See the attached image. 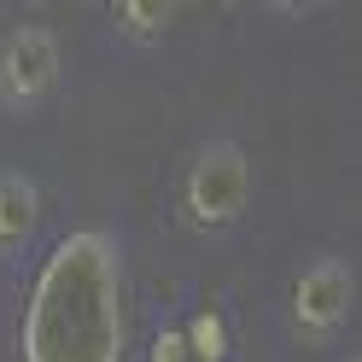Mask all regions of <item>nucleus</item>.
<instances>
[{
	"label": "nucleus",
	"instance_id": "f03ea898",
	"mask_svg": "<svg viewBox=\"0 0 362 362\" xmlns=\"http://www.w3.org/2000/svg\"><path fill=\"white\" fill-rule=\"evenodd\" d=\"M292 339L310 351H333L356 322V263L345 252H315L286 292Z\"/></svg>",
	"mask_w": 362,
	"mask_h": 362
},
{
	"label": "nucleus",
	"instance_id": "0eeeda50",
	"mask_svg": "<svg viewBox=\"0 0 362 362\" xmlns=\"http://www.w3.org/2000/svg\"><path fill=\"white\" fill-rule=\"evenodd\" d=\"M146 362H193V351H187V339H181V327H164V333H158Z\"/></svg>",
	"mask_w": 362,
	"mask_h": 362
},
{
	"label": "nucleus",
	"instance_id": "7ed1b4c3",
	"mask_svg": "<svg viewBox=\"0 0 362 362\" xmlns=\"http://www.w3.org/2000/svg\"><path fill=\"white\" fill-rule=\"evenodd\" d=\"M64 76V47L59 30L30 18L0 41V117H35L53 100V88Z\"/></svg>",
	"mask_w": 362,
	"mask_h": 362
},
{
	"label": "nucleus",
	"instance_id": "f257e3e1",
	"mask_svg": "<svg viewBox=\"0 0 362 362\" xmlns=\"http://www.w3.org/2000/svg\"><path fill=\"white\" fill-rule=\"evenodd\" d=\"M257 199V170L234 134H211L175 175V222L193 240H228Z\"/></svg>",
	"mask_w": 362,
	"mask_h": 362
},
{
	"label": "nucleus",
	"instance_id": "423d86ee",
	"mask_svg": "<svg viewBox=\"0 0 362 362\" xmlns=\"http://www.w3.org/2000/svg\"><path fill=\"white\" fill-rule=\"evenodd\" d=\"M181 339H187L193 362H228V322L216 310H193V322L181 327Z\"/></svg>",
	"mask_w": 362,
	"mask_h": 362
},
{
	"label": "nucleus",
	"instance_id": "20e7f679",
	"mask_svg": "<svg viewBox=\"0 0 362 362\" xmlns=\"http://www.w3.org/2000/svg\"><path fill=\"white\" fill-rule=\"evenodd\" d=\"M41 181L24 170H0V263H18L41 234Z\"/></svg>",
	"mask_w": 362,
	"mask_h": 362
},
{
	"label": "nucleus",
	"instance_id": "39448f33",
	"mask_svg": "<svg viewBox=\"0 0 362 362\" xmlns=\"http://www.w3.org/2000/svg\"><path fill=\"white\" fill-rule=\"evenodd\" d=\"M170 30H175L170 0H117V6H111V35H117L123 47H134V53L164 47Z\"/></svg>",
	"mask_w": 362,
	"mask_h": 362
},
{
	"label": "nucleus",
	"instance_id": "6e6552de",
	"mask_svg": "<svg viewBox=\"0 0 362 362\" xmlns=\"http://www.w3.org/2000/svg\"><path fill=\"white\" fill-rule=\"evenodd\" d=\"M339 362H362V351H345V356H339Z\"/></svg>",
	"mask_w": 362,
	"mask_h": 362
}]
</instances>
